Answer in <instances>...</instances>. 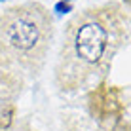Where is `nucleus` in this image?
<instances>
[{
  "label": "nucleus",
  "mask_w": 131,
  "mask_h": 131,
  "mask_svg": "<svg viewBox=\"0 0 131 131\" xmlns=\"http://www.w3.org/2000/svg\"><path fill=\"white\" fill-rule=\"evenodd\" d=\"M6 38L17 49H30L38 40V27L29 15H21L6 29Z\"/></svg>",
  "instance_id": "obj_2"
},
{
  "label": "nucleus",
  "mask_w": 131,
  "mask_h": 131,
  "mask_svg": "<svg viewBox=\"0 0 131 131\" xmlns=\"http://www.w3.org/2000/svg\"><path fill=\"white\" fill-rule=\"evenodd\" d=\"M106 40H108V34L103 25L95 23V21L84 23L78 29L74 38L76 53L85 63H97L106 49V44H108Z\"/></svg>",
  "instance_id": "obj_1"
}]
</instances>
